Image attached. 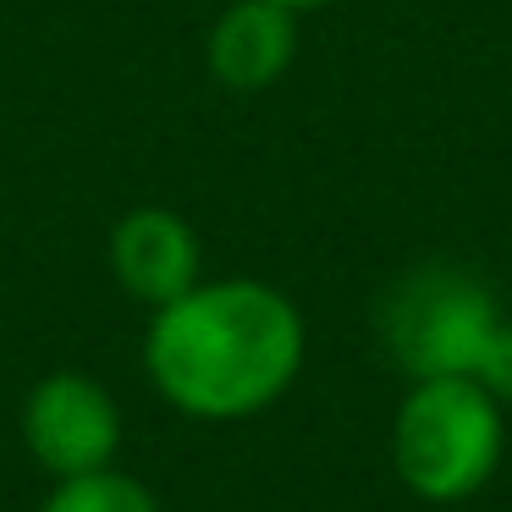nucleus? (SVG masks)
I'll return each instance as SVG.
<instances>
[{"label":"nucleus","mask_w":512,"mask_h":512,"mask_svg":"<svg viewBox=\"0 0 512 512\" xmlns=\"http://www.w3.org/2000/svg\"><path fill=\"white\" fill-rule=\"evenodd\" d=\"M309 353L303 309L254 276L199 281L149 309L144 375L160 402L204 424H237L276 408Z\"/></svg>","instance_id":"nucleus-1"},{"label":"nucleus","mask_w":512,"mask_h":512,"mask_svg":"<svg viewBox=\"0 0 512 512\" xmlns=\"http://www.w3.org/2000/svg\"><path fill=\"white\" fill-rule=\"evenodd\" d=\"M380 336L413 380L463 375L512 408V320L496 314L485 281L441 265L419 270L380 309Z\"/></svg>","instance_id":"nucleus-2"},{"label":"nucleus","mask_w":512,"mask_h":512,"mask_svg":"<svg viewBox=\"0 0 512 512\" xmlns=\"http://www.w3.org/2000/svg\"><path fill=\"white\" fill-rule=\"evenodd\" d=\"M507 441L501 402L479 380L419 375L391 419V463L419 501L452 507L490 485Z\"/></svg>","instance_id":"nucleus-3"},{"label":"nucleus","mask_w":512,"mask_h":512,"mask_svg":"<svg viewBox=\"0 0 512 512\" xmlns=\"http://www.w3.org/2000/svg\"><path fill=\"white\" fill-rule=\"evenodd\" d=\"M23 446L50 479H78L116 468L122 452V408L111 386L83 369H56L23 397Z\"/></svg>","instance_id":"nucleus-4"},{"label":"nucleus","mask_w":512,"mask_h":512,"mask_svg":"<svg viewBox=\"0 0 512 512\" xmlns=\"http://www.w3.org/2000/svg\"><path fill=\"white\" fill-rule=\"evenodd\" d=\"M111 276L133 303L160 309L204 281V243L188 215L166 204H138L111 226Z\"/></svg>","instance_id":"nucleus-5"},{"label":"nucleus","mask_w":512,"mask_h":512,"mask_svg":"<svg viewBox=\"0 0 512 512\" xmlns=\"http://www.w3.org/2000/svg\"><path fill=\"white\" fill-rule=\"evenodd\" d=\"M292 56H298V12L276 0H232L204 39V67L232 94H259L281 83Z\"/></svg>","instance_id":"nucleus-6"},{"label":"nucleus","mask_w":512,"mask_h":512,"mask_svg":"<svg viewBox=\"0 0 512 512\" xmlns=\"http://www.w3.org/2000/svg\"><path fill=\"white\" fill-rule=\"evenodd\" d=\"M39 512H160L155 490L122 468H94L78 479H56Z\"/></svg>","instance_id":"nucleus-7"},{"label":"nucleus","mask_w":512,"mask_h":512,"mask_svg":"<svg viewBox=\"0 0 512 512\" xmlns=\"http://www.w3.org/2000/svg\"><path fill=\"white\" fill-rule=\"evenodd\" d=\"M276 6H287V12H325V6H336V0H276Z\"/></svg>","instance_id":"nucleus-8"}]
</instances>
